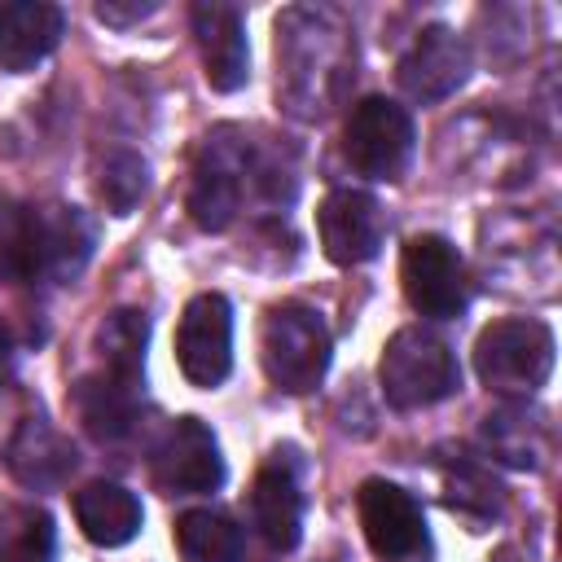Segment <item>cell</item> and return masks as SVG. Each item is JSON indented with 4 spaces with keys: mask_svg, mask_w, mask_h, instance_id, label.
Masks as SVG:
<instances>
[{
    "mask_svg": "<svg viewBox=\"0 0 562 562\" xmlns=\"http://www.w3.org/2000/svg\"><path fill=\"white\" fill-rule=\"evenodd\" d=\"M378 382L391 408H430L461 391V364L439 334L404 325L382 347Z\"/></svg>",
    "mask_w": 562,
    "mask_h": 562,
    "instance_id": "cell-1",
    "label": "cell"
},
{
    "mask_svg": "<svg viewBox=\"0 0 562 562\" xmlns=\"http://www.w3.org/2000/svg\"><path fill=\"white\" fill-rule=\"evenodd\" d=\"M329 351H334L329 325L316 307L294 299L268 307L263 334H259V360L277 391H290V395L312 391L329 369Z\"/></svg>",
    "mask_w": 562,
    "mask_h": 562,
    "instance_id": "cell-2",
    "label": "cell"
},
{
    "mask_svg": "<svg viewBox=\"0 0 562 562\" xmlns=\"http://www.w3.org/2000/svg\"><path fill=\"white\" fill-rule=\"evenodd\" d=\"M553 329L540 316H505L479 334L474 369L501 395H536L553 373Z\"/></svg>",
    "mask_w": 562,
    "mask_h": 562,
    "instance_id": "cell-3",
    "label": "cell"
},
{
    "mask_svg": "<svg viewBox=\"0 0 562 562\" xmlns=\"http://www.w3.org/2000/svg\"><path fill=\"white\" fill-rule=\"evenodd\" d=\"M250 167H255V149L237 127H215L202 140L193 184H189V215L198 228L224 233L237 220L241 193L250 184Z\"/></svg>",
    "mask_w": 562,
    "mask_h": 562,
    "instance_id": "cell-4",
    "label": "cell"
},
{
    "mask_svg": "<svg viewBox=\"0 0 562 562\" xmlns=\"http://www.w3.org/2000/svg\"><path fill=\"white\" fill-rule=\"evenodd\" d=\"M417 127L413 114L391 97H364L351 105L342 127V154L347 162L369 180H400L413 162Z\"/></svg>",
    "mask_w": 562,
    "mask_h": 562,
    "instance_id": "cell-5",
    "label": "cell"
},
{
    "mask_svg": "<svg viewBox=\"0 0 562 562\" xmlns=\"http://www.w3.org/2000/svg\"><path fill=\"white\" fill-rule=\"evenodd\" d=\"M400 281H404V299L413 312L430 316V321H452L465 312L470 303V277H465V259L461 250L439 237V233H417L408 237L404 255H400Z\"/></svg>",
    "mask_w": 562,
    "mask_h": 562,
    "instance_id": "cell-6",
    "label": "cell"
},
{
    "mask_svg": "<svg viewBox=\"0 0 562 562\" xmlns=\"http://www.w3.org/2000/svg\"><path fill=\"white\" fill-rule=\"evenodd\" d=\"M356 509H360V531L382 562H426L430 558L426 514H422L417 496L404 492L400 483L364 479L356 492Z\"/></svg>",
    "mask_w": 562,
    "mask_h": 562,
    "instance_id": "cell-7",
    "label": "cell"
},
{
    "mask_svg": "<svg viewBox=\"0 0 562 562\" xmlns=\"http://www.w3.org/2000/svg\"><path fill=\"white\" fill-rule=\"evenodd\" d=\"M176 364L180 373L211 391L233 369V307L220 290H202L184 303L176 325Z\"/></svg>",
    "mask_w": 562,
    "mask_h": 562,
    "instance_id": "cell-8",
    "label": "cell"
},
{
    "mask_svg": "<svg viewBox=\"0 0 562 562\" xmlns=\"http://www.w3.org/2000/svg\"><path fill=\"white\" fill-rule=\"evenodd\" d=\"M149 479L167 496H198L224 483L220 439L198 417H176L149 457Z\"/></svg>",
    "mask_w": 562,
    "mask_h": 562,
    "instance_id": "cell-9",
    "label": "cell"
},
{
    "mask_svg": "<svg viewBox=\"0 0 562 562\" xmlns=\"http://www.w3.org/2000/svg\"><path fill=\"white\" fill-rule=\"evenodd\" d=\"M316 233H321V250L329 263L338 268L369 263L386 237L382 202L364 189H334L316 206Z\"/></svg>",
    "mask_w": 562,
    "mask_h": 562,
    "instance_id": "cell-10",
    "label": "cell"
},
{
    "mask_svg": "<svg viewBox=\"0 0 562 562\" xmlns=\"http://www.w3.org/2000/svg\"><path fill=\"white\" fill-rule=\"evenodd\" d=\"M395 79H400L404 97H413L422 105H435V101L452 97L470 79V48L452 26L435 22V26L417 31L413 48L400 57Z\"/></svg>",
    "mask_w": 562,
    "mask_h": 562,
    "instance_id": "cell-11",
    "label": "cell"
},
{
    "mask_svg": "<svg viewBox=\"0 0 562 562\" xmlns=\"http://www.w3.org/2000/svg\"><path fill=\"white\" fill-rule=\"evenodd\" d=\"M97 233L79 206H40L31 228V281L66 285L92 259Z\"/></svg>",
    "mask_w": 562,
    "mask_h": 562,
    "instance_id": "cell-12",
    "label": "cell"
},
{
    "mask_svg": "<svg viewBox=\"0 0 562 562\" xmlns=\"http://www.w3.org/2000/svg\"><path fill=\"white\" fill-rule=\"evenodd\" d=\"M193 40L202 53V75L215 92H237L250 79V44H246V22L233 4L202 0L193 4Z\"/></svg>",
    "mask_w": 562,
    "mask_h": 562,
    "instance_id": "cell-13",
    "label": "cell"
},
{
    "mask_svg": "<svg viewBox=\"0 0 562 562\" xmlns=\"http://www.w3.org/2000/svg\"><path fill=\"white\" fill-rule=\"evenodd\" d=\"M75 465H79V448L48 417H22L4 443V470L31 492L61 487L75 474Z\"/></svg>",
    "mask_w": 562,
    "mask_h": 562,
    "instance_id": "cell-14",
    "label": "cell"
},
{
    "mask_svg": "<svg viewBox=\"0 0 562 562\" xmlns=\"http://www.w3.org/2000/svg\"><path fill=\"white\" fill-rule=\"evenodd\" d=\"M250 522L277 553H290L303 540V487L294 461L281 452H272V461L250 483Z\"/></svg>",
    "mask_w": 562,
    "mask_h": 562,
    "instance_id": "cell-15",
    "label": "cell"
},
{
    "mask_svg": "<svg viewBox=\"0 0 562 562\" xmlns=\"http://www.w3.org/2000/svg\"><path fill=\"white\" fill-rule=\"evenodd\" d=\"M66 13L48 0H9L0 4V66L22 75L35 70L61 40Z\"/></svg>",
    "mask_w": 562,
    "mask_h": 562,
    "instance_id": "cell-16",
    "label": "cell"
},
{
    "mask_svg": "<svg viewBox=\"0 0 562 562\" xmlns=\"http://www.w3.org/2000/svg\"><path fill=\"white\" fill-rule=\"evenodd\" d=\"M140 501L136 492H127L123 483H110V479H92L75 492V522L79 531L101 544V549H119L127 544L136 531H140Z\"/></svg>",
    "mask_w": 562,
    "mask_h": 562,
    "instance_id": "cell-17",
    "label": "cell"
},
{
    "mask_svg": "<svg viewBox=\"0 0 562 562\" xmlns=\"http://www.w3.org/2000/svg\"><path fill=\"white\" fill-rule=\"evenodd\" d=\"M136 395H140V386H127L110 373H88L75 386V408L92 439L119 443L136 426Z\"/></svg>",
    "mask_w": 562,
    "mask_h": 562,
    "instance_id": "cell-18",
    "label": "cell"
},
{
    "mask_svg": "<svg viewBox=\"0 0 562 562\" xmlns=\"http://www.w3.org/2000/svg\"><path fill=\"white\" fill-rule=\"evenodd\" d=\"M145 347H149V316L136 307H119L97 325L101 373L127 386H145Z\"/></svg>",
    "mask_w": 562,
    "mask_h": 562,
    "instance_id": "cell-19",
    "label": "cell"
},
{
    "mask_svg": "<svg viewBox=\"0 0 562 562\" xmlns=\"http://www.w3.org/2000/svg\"><path fill=\"white\" fill-rule=\"evenodd\" d=\"M176 549L189 562H241L246 558V531L215 509H189L176 518Z\"/></svg>",
    "mask_w": 562,
    "mask_h": 562,
    "instance_id": "cell-20",
    "label": "cell"
},
{
    "mask_svg": "<svg viewBox=\"0 0 562 562\" xmlns=\"http://www.w3.org/2000/svg\"><path fill=\"white\" fill-rule=\"evenodd\" d=\"M479 435H483V448L496 461H505L514 470H536L540 465V422L527 417L522 404H505V408L487 413Z\"/></svg>",
    "mask_w": 562,
    "mask_h": 562,
    "instance_id": "cell-21",
    "label": "cell"
},
{
    "mask_svg": "<svg viewBox=\"0 0 562 562\" xmlns=\"http://www.w3.org/2000/svg\"><path fill=\"white\" fill-rule=\"evenodd\" d=\"M57 527L35 505H9L0 514V562H53Z\"/></svg>",
    "mask_w": 562,
    "mask_h": 562,
    "instance_id": "cell-22",
    "label": "cell"
},
{
    "mask_svg": "<svg viewBox=\"0 0 562 562\" xmlns=\"http://www.w3.org/2000/svg\"><path fill=\"white\" fill-rule=\"evenodd\" d=\"M149 189V162L132 149H114L97 167V198L105 202L110 215H127Z\"/></svg>",
    "mask_w": 562,
    "mask_h": 562,
    "instance_id": "cell-23",
    "label": "cell"
},
{
    "mask_svg": "<svg viewBox=\"0 0 562 562\" xmlns=\"http://www.w3.org/2000/svg\"><path fill=\"white\" fill-rule=\"evenodd\" d=\"M31 228H35V206L0 198V285L31 281Z\"/></svg>",
    "mask_w": 562,
    "mask_h": 562,
    "instance_id": "cell-24",
    "label": "cell"
},
{
    "mask_svg": "<svg viewBox=\"0 0 562 562\" xmlns=\"http://www.w3.org/2000/svg\"><path fill=\"white\" fill-rule=\"evenodd\" d=\"M443 496H448V509L474 518V522H487L501 514V483L492 474H483L479 465H457L448 470L443 479Z\"/></svg>",
    "mask_w": 562,
    "mask_h": 562,
    "instance_id": "cell-25",
    "label": "cell"
},
{
    "mask_svg": "<svg viewBox=\"0 0 562 562\" xmlns=\"http://www.w3.org/2000/svg\"><path fill=\"white\" fill-rule=\"evenodd\" d=\"M154 9H158L154 0H132V4H119V0H101V4H97V18H101L105 26H132V22L149 18Z\"/></svg>",
    "mask_w": 562,
    "mask_h": 562,
    "instance_id": "cell-26",
    "label": "cell"
},
{
    "mask_svg": "<svg viewBox=\"0 0 562 562\" xmlns=\"http://www.w3.org/2000/svg\"><path fill=\"white\" fill-rule=\"evenodd\" d=\"M9 378H13V351H9L4 342H0V386H4Z\"/></svg>",
    "mask_w": 562,
    "mask_h": 562,
    "instance_id": "cell-27",
    "label": "cell"
}]
</instances>
